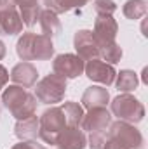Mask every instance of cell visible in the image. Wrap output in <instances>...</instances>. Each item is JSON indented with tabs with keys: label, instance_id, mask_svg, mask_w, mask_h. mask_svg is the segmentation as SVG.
Instances as JSON below:
<instances>
[{
	"label": "cell",
	"instance_id": "29",
	"mask_svg": "<svg viewBox=\"0 0 148 149\" xmlns=\"http://www.w3.org/2000/svg\"><path fill=\"white\" fill-rule=\"evenodd\" d=\"M5 52H7V50H5V43H4V42L0 40V61L4 59V56H5Z\"/></svg>",
	"mask_w": 148,
	"mask_h": 149
},
{
	"label": "cell",
	"instance_id": "22",
	"mask_svg": "<svg viewBox=\"0 0 148 149\" xmlns=\"http://www.w3.org/2000/svg\"><path fill=\"white\" fill-rule=\"evenodd\" d=\"M147 9H148V2L147 0H127L122 7V12L127 19H140L147 14Z\"/></svg>",
	"mask_w": 148,
	"mask_h": 149
},
{
	"label": "cell",
	"instance_id": "11",
	"mask_svg": "<svg viewBox=\"0 0 148 149\" xmlns=\"http://www.w3.org/2000/svg\"><path fill=\"white\" fill-rule=\"evenodd\" d=\"M54 146L58 149H84L87 146V137L80 127L66 125L56 137Z\"/></svg>",
	"mask_w": 148,
	"mask_h": 149
},
{
	"label": "cell",
	"instance_id": "14",
	"mask_svg": "<svg viewBox=\"0 0 148 149\" xmlns=\"http://www.w3.org/2000/svg\"><path fill=\"white\" fill-rule=\"evenodd\" d=\"M23 21L16 7L0 9V33L7 37H14L23 31Z\"/></svg>",
	"mask_w": 148,
	"mask_h": 149
},
{
	"label": "cell",
	"instance_id": "19",
	"mask_svg": "<svg viewBox=\"0 0 148 149\" xmlns=\"http://www.w3.org/2000/svg\"><path fill=\"white\" fill-rule=\"evenodd\" d=\"M113 83L118 88V92L129 94V92H132L138 87V74L134 71H131V70H122L120 73H117Z\"/></svg>",
	"mask_w": 148,
	"mask_h": 149
},
{
	"label": "cell",
	"instance_id": "21",
	"mask_svg": "<svg viewBox=\"0 0 148 149\" xmlns=\"http://www.w3.org/2000/svg\"><path fill=\"white\" fill-rule=\"evenodd\" d=\"M61 111L65 114V120H66V125H75V127H80L82 123V118H84V108L78 104V102H65L61 106Z\"/></svg>",
	"mask_w": 148,
	"mask_h": 149
},
{
	"label": "cell",
	"instance_id": "28",
	"mask_svg": "<svg viewBox=\"0 0 148 149\" xmlns=\"http://www.w3.org/2000/svg\"><path fill=\"white\" fill-rule=\"evenodd\" d=\"M7 7H16V0H0V9Z\"/></svg>",
	"mask_w": 148,
	"mask_h": 149
},
{
	"label": "cell",
	"instance_id": "12",
	"mask_svg": "<svg viewBox=\"0 0 148 149\" xmlns=\"http://www.w3.org/2000/svg\"><path fill=\"white\" fill-rule=\"evenodd\" d=\"M111 123V114L106 108H92L87 113H84L80 128L91 132H103L110 127Z\"/></svg>",
	"mask_w": 148,
	"mask_h": 149
},
{
	"label": "cell",
	"instance_id": "10",
	"mask_svg": "<svg viewBox=\"0 0 148 149\" xmlns=\"http://www.w3.org/2000/svg\"><path fill=\"white\" fill-rule=\"evenodd\" d=\"M73 47L77 56L87 63L91 59H99V47L92 38V31L89 30H78L73 37Z\"/></svg>",
	"mask_w": 148,
	"mask_h": 149
},
{
	"label": "cell",
	"instance_id": "1",
	"mask_svg": "<svg viewBox=\"0 0 148 149\" xmlns=\"http://www.w3.org/2000/svg\"><path fill=\"white\" fill-rule=\"evenodd\" d=\"M16 52L21 61H47L54 56V43L45 35L25 31L16 43Z\"/></svg>",
	"mask_w": 148,
	"mask_h": 149
},
{
	"label": "cell",
	"instance_id": "4",
	"mask_svg": "<svg viewBox=\"0 0 148 149\" xmlns=\"http://www.w3.org/2000/svg\"><path fill=\"white\" fill-rule=\"evenodd\" d=\"M35 97L42 104H56L65 99L66 94V78L52 73L44 76L35 83Z\"/></svg>",
	"mask_w": 148,
	"mask_h": 149
},
{
	"label": "cell",
	"instance_id": "26",
	"mask_svg": "<svg viewBox=\"0 0 148 149\" xmlns=\"http://www.w3.org/2000/svg\"><path fill=\"white\" fill-rule=\"evenodd\" d=\"M11 149H47L42 144H38L37 141H21L18 144H14Z\"/></svg>",
	"mask_w": 148,
	"mask_h": 149
},
{
	"label": "cell",
	"instance_id": "24",
	"mask_svg": "<svg viewBox=\"0 0 148 149\" xmlns=\"http://www.w3.org/2000/svg\"><path fill=\"white\" fill-rule=\"evenodd\" d=\"M92 5L98 16H113V12L117 10V3L113 0H96Z\"/></svg>",
	"mask_w": 148,
	"mask_h": 149
},
{
	"label": "cell",
	"instance_id": "8",
	"mask_svg": "<svg viewBox=\"0 0 148 149\" xmlns=\"http://www.w3.org/2000/svg\"><path fill=\"white\" fill-rule=\"evenodd\" d=\"M118 33V24L113 19V16H98L94 21L92 38L98 43V47H105L108 43H113Z\"/></svg>",
	"mask_w": 148,
	"mask_h": 149
},
{
	"label": "cell",
	"instance_id": "5",
	"mask_svg": "<svg viewBox=\"0 0 148 149\" xmlns=\"http://www.w3.org/2000/svg\"><path fill=\"white\" fill-rule=\"evenodd\" d=\"M113 116L127 123H140L145 118V106L131 94H120L110 102Z\"/></svg>",
	"mask_w": 148,
	"mask_h": 149
},
{
	"label": "cell",
	"instance_id": "18",
	"mask_svg": "<svg viewBox=\"0 0 148 149\" xmlns=\"http://www.w3.org/2000/svg\"><path fill=\"white\" fill-rule=\"evenodd\" d=\"M38 23H40V28H42V35H45V37L52 38L58 33H61V21H59L58 14L49 10V9L40 12Z\"/></svg>",
	"mask_w": 148,
	"mask_h": 149
},
{
	"label": "cell",
	"instance_id": "15",
	"mask_svg": "<svg viewBox=\"0 0 148 149\" xmlns=\"http://www.w3.org/2000/svg\"><path fill=\"white\" fill-rule=\"evenodd\" d=\"M108 102H110V94H108L106 87L92 85V87L85 88V92H84V95H82V106H84L85 109L106 108Z\"/></svg>",
	"mask_w": 148,
	"mask_h": 149
},
{
	"label": "cell",
	"instance_id": "7",
	"mask_svg": "<svg viewBox=\"0 0 148 149\" xmlns=\"http://www.w3.org/2000/svg\"><path fill=\"white\" fill-rule=\"evenodd\" d=\"M85 63L77 54H59L52 61V73L59 74L63 78H77L84 73Z\"/></svg>",
	"mask_w": 148,
	"mask_h": 149
},
{
	"label": "cell",
	"instance_id": "9",
	"mask_svg": "<svg viewBox=\"0 0 148 149\" xmlns=\"http://www.w3.org/2000/svg\"><path fill=\"white\" fill-rule=\"evenodd\" d=\"M84 73L87 74L89 80L98 81V83H101L105 87H110L111 83L115 81V76H117L115 68L111 64H108V63L101 61V59H91V61H87L85 66H84Z\"/></svg>",
	"mask_w": 148,
	"mask_h": 149
},
{
	"label": "cell",
	"instance_id": "17",
	"mask_svg": "<svg viewBox=\"0 0 148 149\" xmlns=\"http://www.w3.org/2000/svg\"><path fill=\"white\" fill-rule=\"evenodd\" d=\"M38 128H40L38 116L32 114L30 118L18 120V123L14 127V134L19 141H35L38 137Z\"/></svg>",
	"mask_w": 148,
	"mask_h": 149
},
{
	"label": "cell",
	"instance_id": "13",
	"mask_svg": "<svg viewBox=\"0 0 148 149\" xmlns=\"http://www.w3.org/2000/svg\"><path fill=\"white\" fill-rule=\"evenodd\" d=\"M9 76H11V80L14 81V85H19V87H23V88H30V87H33V85L37 83L38 71L32 63L21 61V63H18V64L12 68V71H11Z\"/></svg>",
	"mask_w": 148,
	"mask_h": 149
},
{
	"label": "cell",
	"instance_id": "6",
	"mask_svg": "<svg viewBox=\"0 0 148 149\" xmlns=\"http://www.w3.org/2000/svg\"><path fill=\"white\" fill-rule=\"evenodd\" d=\"M38 123H40L38 137L45 144H51V146H54L56 137L66 127V120H65V114L61 111V108H51V109L44 111L42 116L38 118Z\"/></svg>",
	"mask_w": 148,
	"mask_h": 149
},
{
	"label": "cell",
	"instance_id": "23",
	"mask_svg": "<svg viewBox=\"0 0 148 149\" xmlns=\"http://www.w3.org/2000/svg\"><path fill=\"white\" fill-rule=\"evenodd\" d=\"M99 57H101V61H105V63H108V64L113 66V64H117L122 59V47L117 42L108 43V45L99 49Z\"/></svg>",
	"mask_w": 148,
	"mask_h": 149
},
{
	"label": "cell",
	"instance_id": "2",
	"mask_svg": "<svg viewBox=\"0 0 148 149\" xmlns=\"http://www.w3.org/2000/svg\"><path fill=\"white\" fill-rule=\"evenodd\" d=\"M143 135L134 127L122 120L111 121L106 128V148L105 149H143Z\"/></svg>",
	"mask_w": 148,
	"mask_h": 149
},
{
	"label": "cell",
	"instance_id": "20",
	"mask_svg": "<svg viewBox=\"0 0 148 149\" xmlns=\"http://www.w3.org/2000/svg\"><path fill=\"white\" fill-rule=\"evenodd\" d=\"M89 0H44L45 7L56 14H63L73 9H82Z\"/></svg>",
	"mask_w": 148,
	"mask_h": 149
},
{
	"label": "cell",
	"instance_id": "16",
	"mask_svg": "<svg viewBox=\"0 0 148 149\" xmlns=\"http://www.w3.org/2000/svg\"><path fill=\"white\" fill-rule=\"evenodd\" d=\"M16 9H18L25 26L32 28L33 24H37L38 16L42 12L38 0H16Z\"/></svg>",
	"mask_w": 148,
	"mask_h": 149
},
{
	"label": "cell",
	"instance_id": "27",
	"mask_svg": "<svg viewBox=\"0 0 148 149\" xmlns=\"http://www.w3.org/2000/svg\"><path fill=\"white\" fill-rule=\"evenodd\" d=\"M9 78H11V76H9V71L5 70V66H2V64H0V90L7 85Z\"/></svg>",
	"mask_w": 148,
	"mask_h": 149
},
{
	"label": "cell",
	"instance_id": "3",
	"mask_svg": "<svg viewBox=\"0 0 148 149\" xmlns=\"http://www.w3.org/2000/svg\"><path fill=\"white\" fill-rule=\"evenodd\" d=\"M2 104L16 120L30 118L37 111V97L19 85H9L2 92Z\"/></svg>",
	"mask_w": 148,
	"mask_h": 149
},
{
	"label": "cell",
	"instance_id": "25",
	"mask_svg": "<svg viewBox=\"0 0 148 149\" xmlns=\"http://www.w3.org/2000/svg\"><path fill=\"white\" fill-rule=\"evenodd\" d=\"M87 146L91 149H105L106 148V130L91 132V135L87 139Z\"/></svg>",
	"mask_w": 148,
	"mask_h": 149
}]
</instances>
